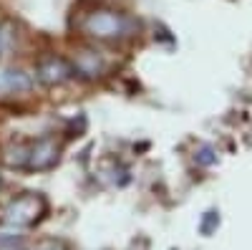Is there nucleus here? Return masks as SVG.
I'll return each instance as SVG.
<instances>
[{
	"mask_svg": "<svg viewBox=\"0 0 252 250\" xmlns=\"http://www.w3.org/2000/svg\"><path fill=\"white\" fill-rule=\"evenodd\" d=\"M5 162L20 170H51L58 162V144L53 139H40L33 144H18L15 149L5 154Z\"/></svg>",
	"mask_w": 252,
	"mask_h": 250,
	"instance_id": "1",
	"label": "nucleus"
},
{
	"mask_svg": "<svg viewBox=\"0 0 252 250\" xmlns=\"http://www.w3.org/2000/svg\"><path fill=\"white\" fill-rule=\"evenodd\" d=\"M46 210H48V205H46L43 195L26 192L5 205L3 220H5V225H13V227H31L33 222H38L46 215Z\"/></svg>",
	"mask_w": 252,
	"mask_h": 250,
	"instance_id": "2",
	"label": "nucleus"
},
{
	"mask_svg": "<svg viewBox=\"0 0 252 250\" xmlns=\"http://www.w3.org/2000/svg\"><path fill=\"white\" fill-rule=\"evenodd\" d=\"M83 31L96 40H116L129 33V18L116 10H96L83 20Z\"/></svg>",
	"mask_w": 252,
	"mask_h": 250,
	"instance_id": "3",
	"label": "nucleus"
},
{
	"mask_svg": "<svg viewBox=\"0 0 252 250\" xmlns=\"http://www.w3.org/2000/svg\"><path fill=\"white\" fill-rule=\"evenodd\" d=\"M76 76V66H71L66 58L61 56H48L43 61H38L35 66V78L46 86H61Z\"/></svg>",
	"mask_w": 252,
	"mask_h": 250,
	"instance_id": "4",
	"label": "nucleus"
},
{
	"mask_svg": "<svg viewBox=\"0 0 252 250\" xmlns=\"http://www.w3.org/2000/svg\"><path fill=\"white\" fill-rule=\"evenodd\" d=\"M33 86L28 73L15 69H0V94H23Z\"/></svg>",
	"mask_w": 252,
	"mask_h": 250,
	"instance_id": "5",
	"label": "nucleus"
},
{
	"mask_svg": "<svg viewBox=\"0 0 252 250\" xmlns=\"http://www.w3.org/2000/svg\"><path fill=\"white\" fill-rule=\"evenodd\" d=\"M10 40H13L10 26H8V23H0V56H3V53L10 48Z\"/></svg>",
	"mask_w": 252,
	"mask_h": 250,
	"instance_id": "6",
	"label": "nucleus"
},
{
	"mask_svg": "<svg viewBox=\"0 0 252 250\" xmlns=\"http://www.w3.org/2000/svg\"><path fill=\"white\" fill-rule=\"evenodd\" d=\"M0 250H26V248H18V245H5V248H0Z\"/></svg>",
	"mask_w": 252,
	"mask_h": 250,
	"instance_id": "7",
	"label": "nucleus"
}]
</instances>
